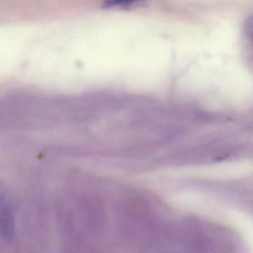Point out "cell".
Instances as JSON below:
<instances>
[{
  "mask_svg": "<svg viewBox=\"0 0 253 253\" xmlns=\"http://www.w3.org/2000/svg\"><path fill=\"white\" fill-rule=\"evenodd\" d=\"M126 207L127 211L131 215H145L149 211V206L146 200L140 197H131L128 198L126 204Z\"/></svg>",
  "mask_w": 253,
  "mask_h": 253,
  "instance_id": "obj_2",
  "label": "cell"
},
{
  "mask_svg": "<svg viewBox=\"0 0 253 253\" xmlns=\"http://www.w3.org/2000/svg\"><path fill=\"white\" fill-rule=\"evenodd\" d=\"M0 233L6 239H11L14 236V216L8 207H3L0 211Z\"/></svg>",
  "mask_w": 253,
  "mask_h": 253,
  "instance_id": "obj_1",
  "label": "cell"
},
{
  "mask_svg": "<svg viewBox=\"0 0 253 253\" xmlns=\"http://www.w3.org/2000/svg\"><path fill=\"white\" fill-rule=\"evenodd\" d=\"M4 195H5V193H4V191L2 190V187L0 186V206H1L2 201H3Z\"/></svg>",
  "mask_w": 253,
  "mask_h": 253,
  "instance_id": "obj_3",
  "label": "cell"
}]
</instances>
